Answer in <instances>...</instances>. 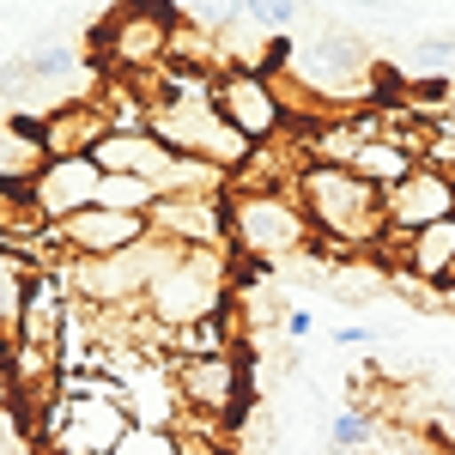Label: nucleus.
Listing matches in <instances>:
<instances>
[{"label":"nucleus","mask_w":455,"mask_h":455,"mask_svg":"<svg viewBox=\"0 0 455 455\" xmlns=\"http://www.w3.org/2000/svg\"><path fill=\"white\" fill-rule=\"evenodd\" d=\"M243 19L255 31H291V25H304V0H243Z\"/></svg>","instance_id":"obj_23"},{"label":"nucleus","mask_w":455,"mask_h":455,"mask_svg":"<svg viewBox=\"0 0 455 455\" xmlns=\"http://www.w3.org/2000/svg\"><path fill=\"white\" fill-rule=\"evenodd\" d=\"M285 61H291L298 85H304V104H315L328 116V92L352 85L358 73L371 68V49H364V36H352V31H322L310 43H298V49H285Z\"/></svg>","instance_id":"obj_9"},{"label":"nucleus","mask_w":455,"mask_h":455,"mask_svg":"<svg viewBox=\"0 0 455 455\" xmlns=\"http://www.w3.org/2000/svg\"><path fill=\"white\" fill-rule=\"evenodd\" d=\"M231 255L225 249H171V261L158 267V280L146 285V315L158 328H188L207 315L231 310Z\"/></svg>","instance_id":"obj_2"},{"label":"nucleus","mask_w":455,"mask_h":455,"mask_svg":"<svg viewBox=\"0 0 455 455\" xmlns=\"http://www.w3.org/2000/svg\"><path fill=\"white\" fill-rule=\"evenodd\" d=\"M171 383H176V407L188 419L225 425L243 419L249 407V352H225V358H171Z\"/></svg>","instance_id":"obj_6"},{"label":"nucleus","mask_w":455,"mask_h":455,"mask_svg":"<svg viewBox=\"0 0 455 455\" xmlns=\"http://www.w3.org/2000/svg\"><path fill=\"white\" fill-rule=\"evenodd\" d=\"M291 188H298V201L310 212L315 237L328 249H347V255H371V249L388 243V212H383V195L371 188V182H358L347 164H298L291 176Z\"/></svg>","instance_id":"obj_1"},{"label":"nucleus","mask_w":455,"mask_h":455,"mask_svg":"<svg viewBox=\"0 0 455 455\" xmlns=\"http://www.w3.org/2000/svg\"><path fill=\"white\" fill-rule=\"evenodd\" d=\"M315 237L310 212L298 201V188H231V249L255 261V267H274L304 255Z\"/></svg>","instance_id":"obj_3"},{"label":"nucleus","mask_w":455,"mask_h":455,"mask_svg":"<svg viewBox=\"0 0 455 455\" xmlns=\"http://www.w3.org/2000/svg\"><path fill=\"white\" fill-rule=\"evenodd\" d=\"M49 231H55L68 261H104V255H128V249L152 243L146 212H109V207H85L61 225H49Z\"/></svg>","instance_id":"obj_10"},{"label":"nucleus","mask_w":455,"mask_h":455,"mask_svg":"<svg viewBox=\"0 0 455 455\" xmlns=\"http://www.w3.org/2000/svg\"><path fill=\"white\" fill-rule=\"evenodd\" d=\"M401 68L419 73L425 85L437 79V85H455V31H425L407 43V55H401Z\"/></svg>","instance_id":"obj_18"},{"label":"nucleus","mask_w":455,"mask_h":455,"mask_svg":"<svg viewBox=\"0 0 455 455\" xmlns=\"http://www.w3.org/2000/svg\"><path fill=\"white\" fill-rule=\"evenodd\" d=\"M171 443H176V425H134L116 443V455H171Z\"/></svg>","instance_id":"obj_24"},{"label":"nucleus","mask_w":455,"mask_h":455,"mask_svg":"<svg viewBox=\"0 0 455 455\" xmlns=\"http://www.w3.org/2000/svg\"><path fill=\"white\" fill-rule=\"evenodd\" d=\"M146 225L171 249H231V188L225 195H158Z\"/></svg>","instance_id":"obj_8"},{"label":"nucleus","mask_w":455,"mask_h":455,"mask_svg":"<svg viewBox=\"0 0 455 455\" xmlns=\"http://www.w3.org/2000/svg\"><path fill=\"white\" fill-rule=\"evenodd\" d=\"M364 455H450V443H443L431 425H388V431L371 437Z\"/></svg>","instance_id":"obj_19"},{"label":"nucleus","mask_w":455,"mask_h":455,"mask_svg":"<svg viewBox=\"0 0 455 455\" xmlns=\"http://www.w3.org/2000/svg\"><path fill=\"white\" fill-rule=\"evenodd\" d=\"M171 455H231V450H225V431H212V425L188 419V425H182V431H176Z\"/></svg>","instance_id":"obj_25"},{"label":"nucleus","mask_w":455,"mask_h":455,"mask_svg":"<svg viewBox=\"0 0 455 455\" xmlns=\"http://www.w3.org/2000/svg\"><path fill=\"white\" fill-rule=\"evenodd\" d=\"M212 104L225 109V122L243 134L249 146H274L291 134V104H285V85L267 73H237L225 68L212 79Z\"/></svg>","instance_id":"obj_7"},{"label":"nucleus","mask_w":455,"mask_h":455,"mask_svg":"<svg viewBox=\"0 0 455 455\" xmlns=\"http://www.w3.org/2000/svg\"><path fill=\"white\" fill-rule=\"evenodd\" d=\"M225 188H231L225 171H212V164H201V158H182V152H176L171 176L158 182V195H225Z\"/></svg>","instance_id":"obj_20"},{"label":"nucleus","mask_w":455,"mask_h":455,"mask_svg":"<svg viewBox=\"0 0 455 455\" xmlns=\"http://www.w3.org/2000/svg\"><path fill=\"white\" fill-rule=\"evenodd\" d=\"M146 134H158V140L182 152V158H201L212 171L237 176L255 158V146L225 122V109L212 104V98H182V104H146Z\"/></svg>","instance_id":"obj_5"},{"label":"nucleus","mask_w":455,"mask_h":455,"mask_svg":"<svg viewBox=\"0 0 455 455\" xmlns=\"http://www.w3.org/2000/svg\"><path fill=\"white\" fill-rule=\"evenodd\" d=\"M285 334H291V340H304V334H310V310H291V315H285Z\"/></svg>","instance_id":"obj_28"},{"label":"nucleus","mask_w":455,"mask_h":455,"mask_svg":"<svg viewBox=\"0 0 455 455\" xmlns=\"http://www.w3.org/2000/svg\"><path fill=\"white\" fill-rule=\"evenodd\" d=\"M98 182H104V171H98L92 158H43V171L25 182L31 219L61 225V219H73V212L98 207Z\"/></svg>","instance_id":"obj_13"},{"label":"nucleus","mask_w":455,"mask_h":455,"mask_svg":"<svg viewBox=\"0 0 455 455\" xmlns=\"http://www.w3.org/2000/svg\"><path fill=\"white\" fill-rule=\"evenodd\" d=\"M377 431H383V425L371 419L364 407H347V413H334V419H328V450H334V455H364Z\"/></svg>","instance_id":"obj_21"},{"label":"nucleus","mask_w":455,"mask_h":455,"mask_svg":"<svg viewBox=\"0 0 455 455\" xmlns=\"http://www.w3.org/2000/svg\"><path fill=\"white\" fill-rule=\"evenodd\" d=\"M334 340H340V347H371V340H377V334H371V328H340V334H334Z\"/></svg>","instance_id":"obj_29"},{"label":"nucleus","mask_w":455,"mask_h":455,"mask_svg":"<svg viewBox=\"0 0 455 455\" xmlns=\"http://www.w3.org/2000/svg\"><path fill=\"white\" fill-rule=\"evenodd\" d=\"M92 164L104 176H140V182H164L171 176V164H176V152L158 134H146V128H109L104 140L92 146Z\"/></svg>","instance_id":"obj_14"},{"label":"nucleus","mask_w":455,"mask_h":455,"mask_svg":"<svg viewBox=\"0 0 455 455\" xmlns=\"http://www.w3.org/2000/svg\"><path fill=\"white\" fill-rule=\"evenodd\" d=\"M176 0H122L98 25V68L109 79H152L171 61Z\"/></svg>","instance_id":"obj_4"},{"label":"nucleus","mask_w":455,"mask_h":455,"mask_svg":"<svg viewBox=\"0 0 455 455\" xmlns=\"http://www.w3.org/2000/svg\"><path fill=\"white\" fill-rule=\"evenodd\" d=\"M358 182H371L377 195H388V188H401L407 176L419 171V152L413 146H401V140H388V134H377V140H364L358 146V158L347 164Z\"/></svg>","instance_id":"obj_17"},{"label":"nucleus","mask_w":455,"mask_h":455,"mask_svg":"<svg viewBox=\"0 0 455 455\" xmlns=\"http://www.w3.org/2000/svg\"><path fill=\"white\" fill-rule=\"evenodd\" d=\"M388 255H395V274L419 280L425 291H443L455 280V219H437V225L413 231L407 243H395Z\"/></svg>","instance_id":"obj_15"},{"label":"nucleus","mask_w":455,"mask_h":455,"mask_svg":"<svg viewBox=\"0 0 455 455\" xmlns=\"http://www.w3.org/2000/svg\"><path fill=\"white\" fill-rule=\"evenodd\" d=\"M188 12H195L201 31H231L243 19V0H188Z\"/></svg>","instance_id":"obj_26"},{"label":"nucleus","mask_w":455,"mask_h":455,"mask_svg":"<svg viewBox=\"0 0 455 455\" xmlns=\"http://www.w3.org/2000/svg\"><path fill=\"white\" fill-rule=\"evenodd\" d=\"M383 212H388V243L383 249L407 243V237L425 231V225L455 219V176L437 171V164H419L401 188H388V195H383Z\"/></svg>","instance_id":"obj_12"},{"label":"nucleus","mask_w":455,"mask_h":455,"mask_svg":"<svg viewBox=\"0 0 455 455\" xmlns=\"http://www.w3.org/2000/svg\"><path fill=\"white\" fill-rule=\"evenodd\" d=\"M431 431H437V437H443V443H450V455H455V407H443V413H437V425H431Z\"/></svg>","instance_id":"obj_27"},{"label":"nucleus","mask_w":455,"mask_h":455,"mask_svg":"<svg viewBox=\"0 0 455 455\" xmlns=\"http://www.w3.org/2000/svg\"><path fill=\"white\" fill-rule=\"evenodd\" d=\"M68 315H73V291H68V280H61V267H31V274L19 280V315H12V340H19V347L61 352Z\"/></svg>","instance_id":"obj_11"},{"label":"nucleus","mask_w":455,"mask_h":455,"mask_svg":"<svg viewBox=\"0 0 455 455\" xmlns=\"http://www.w3.org/2000/svg\"><path fill=\"white\" fill-rule=\"evenodd\" d=\"M109 109L98 98H79V104H61L55 116H43V158H92V146L104 140Z\"/></svg>","instance_id":"obj_16"},{"label":"nucleus","mask_w":455,"mask_h":455,"mask_svg":"<svg viewBox=\"0 0 455 455\" xmlns=\"http://www.w3.org/2000/svg\"><path fill=\"white\" fill-rule=\"evenodd\" d=\"M98 207H109V212H152L158 207V188L140 182V176H104V182H98Z\"/></svg>","instance_id":"obj_22"}]
</instances>
